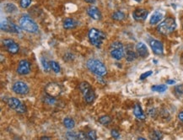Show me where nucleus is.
<instances>
[{"label": "nucleus", "instance_id": "obj_39", "mask_svg": "<svg viewBox=\"0 0 183 140\" xmlns=\"http://www.w3.org/2000/svg\"><path fill=\"white\" fill-rule=\"evenodd\" d=\"M41 139H51L50 137H41Z\"/></svg>", "mask_w": 183, "mask_h": 140}, {"label": "nucleus", "instance_id": "obj_24", "mask_svg": "<svg viewBox=\"0 0 183 140\" xmlns=\"http://www.w3.org/2000/svg\"><path fill=\"white\" fill-rule=\"evenodd\" d=\"M124 18H125V15H124V13L121 11H116L112 15V19L115 20H117V21H121Z\"/></svg>", "mask_w": 183, "mask_h": 140}, {"label": "nucleus", "instance_id": "obj_6", "mask_svg": "<svg viewBox=\"0 0 183 140\" xmlns=\"http://www.w3.org/2000/svg\"><path fill=\"white\" fill-rule=\"evenodd\" d=\"M110 52H111V56L116 60H121L125 56V50L123 45L122 42L119 41H115L111 43L110 46Z\"/></svg>", "mask_w": 183, "mask_h": 140}, {"label": "nucleus", "instance_id": "obj_7", "mask_svg": "<svg viewBox=\"0 0 183 140\" xmlns=\"http://www.w3.org/2000/svg\"><path fill=\"white\" fill-rule=\"evenodd\" d=\"M7 104L9 108L15 110L18 113H25L26 112V107L23 104L21 101L15 97L9 98L7 101Z\"/></svg>", "mask_w": 183, "mask_h": 140}, {"label": "nucleus", "instance_id": "obj_38", "mask_svg": "<svg viewBox=\"0 0 183 140\" xmlns=\"http://www.w3.org/2000/svg\"><path fill=\"white\" fill-rule=\"evenodd\" d=\"M84 1L87 2V3H90V4H93L95 2V0H84Z\"/></svg>", "mask_w": 183, "mask_h": 140}, {"label": "nucleus", "instance_id": "obj_5", "mask_svg": "<svg viewBox=\"0 0 183 140\" xmlns=\"http://www.w3.org/2000/svg\"><path fill=\"white\" fill-rule=\"evenodd\" d=\"M79 90L81 91V93L83 95L84 101H86L88 104H90L94 101V100L95 99V95H94V90H92L90 84L88 82L84 81L79 84Z\"/></svg>", "mask_w": 183, "mask_h": 140}, {"label": "nucleus", "instance_id": "obj_19", "mask_svg": "<svg viewBox=\"0 0 183 140\" xmlns=\"http://www.w3.org/2000/svg\"><path fill=\"white\" fill-rule=\"evenodd\" d=\"M162 18H163V14H162V13H160V11L155 12V13L153 14V15L151 16V18H150V25H154L158 24V23L160 22L161 20H162Z\"/></svg>", "mask_w": 183, "mask_h": 140}, {"label": "nucleus", "instance_id": "obj_15", "mask_svg": "<svg viewBox=\"0 0 183 140\" xmlns=\"http://www.w3.org/2000/svg\"><path fill=\"white\" fill-rule=\"evenodd\" d=\"M87 14L95 20H99L101 19V13L99 10V9L94 6H89L87 9Z\"/></svg>", "mask_w": 183, "mask_h": 140}, {"label": "nucleus", "instance_id": "obj_29", "mask_svg": "<svg viewBox=\"0 0 183 140\" xmlns=\"http://www.w3.org/2000/svg\"><path fill=\"white\" fill-rule=\"evenodd\" d=\"M31 4V0H20V6L23 9H26Z\"/></svg>", "mask_w": 183, "mask_h": 140}, {"label": "nucleus", "instance_id": "obj_13", "mask_svg": "<svg viewBox=\"0 0 183 140\" xmlns=\"http://www.w3.org/2000/svg\"><path fill=\"white\" fill-rule=\"evenodd\" d=\"M150 45L151 49L153 50L155 54H156V55H161V54H163L164 47H163V44L161 43L160 41L151 40L150 41Z\"/></svg>", "mask_w": 183, "mask_h": 140}, {"label": "nucleus", "instance_id": "obj_8", "mask_svg": "<svg viewBox=\"0 0 183 140\" xmlns=\"http://www.w3.org/2000/svg\"><path fill=\"white\" fill-rule=\"evenodd\" d=\"M1 30L10 33H20V29L9 19H4L1 22Z\"/></svg>", "mask_w": 183, "mask_h": 140}, {"label": "nucleus", "instance_id": "obj_17", "mask_svg": "<svg viewBox=\"0 0 183 140\" xmlns=\"http://www.w3.org/2000/svg\"><path fill=\"white\" fill-rule=\"evenodd\" d=\"M125 56H126L127 61H128V62H132V61L135 60V59L137 58V54H136V52L133 51V47H132L131 46H127Z\"/></svg>", "mask_w": 183, "mask_h": 140}, {"label": "nucleus", "instance_id": "obj_31", "mask_svg": "<svg viewBox=\"0 0 183 140\" xmlns=\"http://www.w3.org/2000/svg\"><path fill=\"white\" fill-rule=\"evenodd\" d=\"M175 90H176V92L177 93L178 95H182V94H183V84L176 85V86L175 87Z\"/></svg>", "mask_w": 183, "mask_h": 140}, {"label": "nucleus", "instance_id": "obj_33", "mask_svg": "<svg viewBox=\"0 0 183 140\" xmlns=\"http://www.w3.org/2000/svg\"><path fill=\"white\" fill-rule=\"evenodd\" d=\"M152 73H153V72H152L151 70H150V71H148V72H146V73H144L143 74H141V76H140V79H141V80L145 79L146 78H148L149 76H150Z\"/></svg>", "mask_w": 183, "mask_h": 140}, {"label": "nucleus", "instance_id": "obj_37", "mask_svg": "<svg viewBox=\"0 0 183 140\" xmlns=\"http://www.w3.org/2000/svg\"><path fill=\"white\" fill-rule=\"evenodd\" d=\"M166 83L168 84H176V81L175 80H167Z\"/></svg>", "mask_w": 183, "mask_h": 140}, {"label": "nucleus", "instance_id": "obj_18", "mask_svg": "<svg viewBox=\"0 0 183 140\" xmlns=\"http://www.w3.org/2000/svg\"><path fill=\"white\" fill-rule=\"evenodd\" d=\"M133 114H134V116L138 118L139 120H145V118H146L145 114L144 113L142 108H141V107L139 106V104H136V105L134 106Z\"/></svg>", "mask_w": 183, "mask_h": 140}, {"label": "nucleus", "instance_id": "obj_14", "mask_svg": "<svg viewBox=\"0 0 183 140\" xmlns=\"http://www.w3.org/2000/svg\"><path fill=\"white\" fill-rule=\"evenodd\" d=\"M149 15V12L147 11L144 9H137L136 10H134L133 13V16L134 20H138V21H143L145 20L146 18Z\"/></svg>", "mask_w": 183, "mask_h": 140}, {"label": "nucleus", "instance_id": "obj_16", "mask_svg": "<svg viewBox=\"0 0 183 140\" xmlns=\"http://www.w3.org/2000/svg\"><path fill=\"white\" fill-rule=\"evenodd\" d=\"M136 51H137L139 56L141 57H146L149 56L148 48H147L146 45L143 42H139L136 45Z\"/></svg>", "mask_w": 183, "mask_h": 140}, {"label": "nucleus", "instance_id": "obj_10", "mask_svg": "<svg viewBox=\"0 0 183 140\" xmlns=\"http://www.w3.org/2000/svg\"><path fill=\"white\" fill-rule=\"evenodd\" d=\"M30 90V88L26 83L22 81H17L13 84V91L18 95H26Z\"/></svg>", "mask_w": 183, "mask_h": 140}, {"label": "nucleus", "instance_id": "obj_25", "mask_svg": "<svg viewBox=\"0 0 183 140\" xmlns=\"http://www.w3.org/2000/svg\"><path fill=\"white\" fill-rule=\"evenodd\" d=\"M50 66L53 72H55L56 73L60 72V69H61V68H60V65H59L58 62H55V61H50Z\"/></svg>", "mask_w": 183, "mask_h": 140}, {"label": "nucleus", "instance_id": "obj_34", "mask_svg": "<svg viewBox=\"0 0 183 140\" xmlns=\"http://www.w3.org/2000/svg\"><path fill=\"white\" fill-rule=\"evenodd\" d=\"M111 136H112L114 139H119V138H120V133H119V132H118L117 130L113 129V130H111Z\"/></svg>", "mask_w": 183, "mask_h": 140}, {"label": "nucleus", "instance_id": "obj_1", "mask_svg": "<svg viewBox=\"0 0 183 140\" xmlns=\"http://www.w3.org/2000/svg\"><path fill=\"white\" fill-rule=\"evenodd\" d=\"M87 67L90 72H92L96 75L99 76H104L107 73V69L105 64L97 59H89L87 61Z\"/></svg>", "mask_w": 183, "mask_h": 140}, {"label": "nucleus", "instance_id": "obj_27", "mask_svg": "<svg viewBox=\"0 0 183 140\" xmlns=\"http://www.w3.org/2000/svg\"><path fill=\"white\" fill-rule=\"evenodd\" d=\"M66 137L68 139H78V133L68 131L66 133Z\"/></svg>", "mask_w": 183, "mask_h": 140}, {"label": "nucleus", "instance_id": "obj_22", "mask_svg": "<svg viewBox=\"0 0 183 140\" xmlns=\"http://www.w3.org/2000/svg\"><path fill=\"white\" fill-rule=\"evenodd\" d=\"M41 64H42V67H43L45 72H46V73L50 72V70L52 69L50 66V62L46 61V59H45L44 57L41 58Z\"/></svg>", "mask_w": 183, "mask_h": 140}, {"label": "nucleus", "instance_id": "obj_12", "mask_svg": "<svg viewBox=\"0 0 183 140\" xmlns=\"http://www.w3.org/2000/svg\"><path fill=\"white\" fill-rule=\"evenodd\" d=\"M30 72V62L27 60H21L17 67V73L20 75H26Z\"/></svg>", "mask_w": 183, "mask_h": 140}, {"label": "nucleus", "instance_id": "obj_21", "mask_svg": "<svg viewBox=\"0 0 183 140\" xmlns=\"http://www.w3.org/2000/svg\"><path fill=\"white\" fill-rule=\"evenodd\" d=\"M63 125L64 127L68 129H72L75 126V122L74 120L70 118H65L63 119Z\"/></svg>", "mask_w": 183, "mask_h": 140}, {"label": "nucleus", "instance_id": "obj_2", "mask_svg": "<svg viewBox=\"0 0 183 140\" xmlns=\"http://www.w3.org/2000/svg\"><path fill=\"white\" fill-rule=\"evenodd\" d=\"M176 28V20L173 18H167L164 21L158 25L157 27V30L159 33L162 34V35H169V34L172 33Z\"/></svg>", "mask_w": 183, "mask_h": 140}, {"label": "nucleus", "instance_id": "obj_35", "mask_svg": "<svg viewBox=\"0 0 183 140\" xmlns=\"http://www.w3.org/2000/svg\"><path fill=\"white\" fill-rule=\"evenodd\" d=\"M88 139V135L85 134L83 132L78 133V139Z\"/></svg>", "mask_w": 183, "mask_h": 140}, {"label": "nucleus", "instance_id": "obj_32", "mask_svg": "<svg viewBox=\"0 0 183 140\" xmlns=\"http://www.w3.org/2000/svg\"><path fill=\"white\" fill-rule=\"evenodd\" d=\"M151 137L154 139H160L161 138H162V133H161L160 132H154Z\"/></svg>", "mask_w": 183, "mask_h": 140}, {"label": "nucleus", "instance_id": "obj_4", "mask_svg": "<svg viewBox=\"0 0 183 140\" xmlns=\"http://www.w3.org/2000/svg\"><path fill=\"white\" fill-rule=\"evenodd\" d=\"M20 27L30 33H36L38 31V25L29 16H22L20 20Z\"/></svg>", "mask_w": 183, "mask_h": 140}, {"label": "nucleus", "instance_id": "obj_20", "mask_svg": "<svg viewBox=\"0 0 183 140\" xmlns=\"http://www.w3.org/2000/svg\"><path fill=\"white\" fill-rule=\"evenodd\" d=\"M76 26V21L72 18H67L63 21V27L67 30L74 28Z\"/></svg>", "mask_w": 183, "mask_h": 140}, {"label": "nucleus", "instance_id": "obj_36", "mask_svg": "<svg viewBox=\"0 0 183 140\" xmlns=\"http://www.w3.org/2000/svg\"><path fill=\"white\" fill-rule=\"evenodd\" d=\"M178 118H179V119L182 121V122H183V112H181L180 113H179V115H178Z\"/></svg>", "mask_w": 183, "mask_h": 140}, {"label": "nucleus", "instance_id": "obj_23", "mask_svg": "<svg viewBox=\"0 0 183 140\" xmlns=\"http://www.w3.org/2000/svg\"><path fill=\"white\" fill-rule=\"evenodd\" d=\"M151 90L153 91H155V92H165L167 90V86L165 84H160V85H155V86H152Z\"/></svg>", "mask_w": 183, "mask_h": 140}, {"label": "nucleus", "instance_id": "obj_11", "mask_svg": "<svg viewBox=\"0 0 183 140\" xmlns=\"http://www.w3.org/2000/svg\"><path fill=\"white\" fill-rule=\"evenodd\" d=\"M3 44L5 46L6 50L8 51L9 52L12 53V54H15L20 50L19 45L17 44L14 40L4 39L3 41Z\"/></svg>", "mask_w": 183, "mask_h": 140}, {"label": "nucleus", "instance_id": "obj_28", "mask_svg": "<svg viewBox=\"0 0 183 140\" xmlns=\"http://www.w3.org/2000/svg\"><path fill=\"white\" fill-rule=\"evenodd\" d=\"M4 9H5L6 12L12 13V12H14V10L16 9V7L13 4H6L5 6H4Z\"/></svg>", "mask_w": 183, "mask_h": 140}, {"label": "nucleus", "instance_id": "obj_30", "mask_svg": "<svg viewBox=\"0 0 183 140\" xmlns=\"http://www.w3.org/2000/svg\"><path fill=\"white\" fill-rule=\"evenodd\" d=\"M87 135H88V139H93V140H95L96 139H97V135H96V133H95V131H89V133H87Z\"/></svg>", "mask_w": 183, "mask_h": 140}, {"label": "nucleus", "instance_id": "obj_40", "mask_svg": "<svg viewBox=\"0 0 183 140\" xmlns=\"http://www.w3.org/2000/svg\"><path fill=\"white\" fill-rule=\"evenodd\" d=\"M135 1H137V2H141L142 0H135Z\"/></svg>", "mask_w": 183, "mask_h": 140}, {"label": "nucleus", "instance_id": "obj_9", "mask_svg": "<svg viewBox=\"0 0 183 140\" xmlns=\"http://www.w3.org/2000/svg\"><path fill=\"white\" fill-rule=\"evenodd\" d=\"M45 91L46 93V95L48 96H52V97H54L56 98L57 96L61 94L62 89L60 87V85L57 83H49L46 85L45 87Z\"/></svg>", "mask_w": 183, "mask_h": 140}, {"label": "nucleus", "instance_id": "obj_26", "mask_svg": "<svg viewBox=\"0 0 183 140\" xmlns=\"http://www.w3.org/2000/svg\"><path fill=\"white\" fill-rule=\"evenodd\" d=\"M99 122L103 125H108L109 123H111V119L109 116H102L99 118Z\"/></svg>", "mask_w": 183, "mask_h": 140}, {"label": "nucleus", "instance_id": "obj_3", "mask_svg": "<svg viewBox=\"0 0 183 140\" xmlns=\"http://www.w3.org/2000/svg\"><path fill=\"white\" fill-rule=\"evenodd\" d=\"M88 36H89V41L91 42V44L96 47H100L105 39V34L95 28H92L89 30Z\"/></svg>", "mask_w": 183, "mask_h": 140}]
</instances>
